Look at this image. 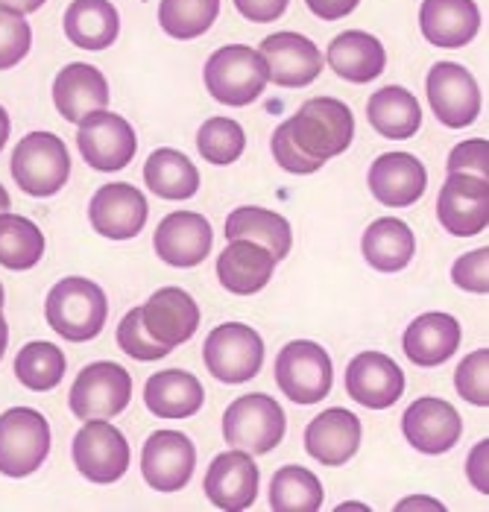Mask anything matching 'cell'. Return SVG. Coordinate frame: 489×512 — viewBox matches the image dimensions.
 Returning <instances> with one entry per match:
<instances>
[{"instance_id": "cell-1", "label": "cell", "mask_w": 489, "mask_h": 512, "mask_svg": "<svg viewBox=\"0 0 489 512\" xmlns=\"http://www.w3.org/2000/svg\"><path fill=\"white\" fill-rule=\"evenodd\" d=\"M44 316L47 325L68 343H88L106 328L109 302L100 284L82 276H68L47 293Z\"/></svg>"}, {"instance_id": "cell-2", "label": "cell", "mask_w": 489, "mask_h": 512, "mask_svg": "<svg viewBox=\"0 0 489 512\" xmlns=\"http://www.w3.org/2000/svg\"><path fill=\"white\" fill-rule=\"evenodd\" d=\"M290 141L302 150V156L326 164L328 158L349 150L355 138V118L343 100L314 97L293 118L285 120Z\"/></svg>"}, {"instance_id": "cell-3", "label": "cell", "mask_w": 489, "mask_h": 512, "mask_svg": "<svg viewBox=\"0 0 489 512\" xmlns=\"http://www.w3.org/2000/svg\"><path fill=\"white\" fill-rule=\"evenodd\" d=\"M203 77L208 94L217 103L235 109L255 103L270 82L264 56L246 44H229L214 50L211 59L205 62Z\"/></svg>"}, {"instance_id": "cell-4", "label": "cell", "mask_w": 489, "mask_h": 512, "mask_svg": "<svg viewBox=\"0 0 489 512\" xmlns=\"http://www.w3.org/2000/svg\"><path fill=\"white\" fill-rule=\"evenodd\" d=\"M71 176V156L59 135L30 132L12 153V179L30 197H53Z\"/></svg>"}, {"instance_id": "cell-5", "label": "cell", "mask_w": 489, "mask_h": 512, "mask_svg": "<svg viewBox=\"0 0 489 512\" xmlns=\"http://www.w3.org/2000/svg\"><path fill=\"white\" fill-rule=\"evenodd\" d=\"M285 410L267 393L235 398L223 416V436L229 445L249 454H270L285 439Z\"/></svg>"}, {"instance_id": "cell-6", "label": "cell", "mask_w": 489, "mask_h": 512, "mask_svg": "<svg viewBox=\"0 0 489 512\" xmlns=\"http://www.w3.org/2000/svg\"><path fill=\"white\" fill-rule=\"evenodd\" d=\"M50 454V425L33 407L0 413V474L30 477Z\"/></svg>"}, {"instance_id": "cell-7", "label": "cell", "mask_w": 489, "mask_h": 512, "mask_svg": "<svg viewBox=\"0 0 489 512\" xmlns=\"http://www.w3.org/2000/svg\"><path fill=\"white\" fill-rule=\"evenodd\" d=\"M208 372L223 384H246L264 366V340L244 322H223L205 337Z\"/></svg>"}, {"instance_id": "cell-8", "label": "cell", "mask_w": 489, "mask_h": 512, "mask_svg": "<svg viewBox=\"0 0 489 512\" xmlns=\"http://www.w3.org/2000/svg\"><path fill=\"white\" fill-rule=\"evenodd\" d=\"M276 384L293 404H317L331 393V357L311 340H293L276 357Z\"/></svg>"}, {"instance_id": "cell-9", "label": "cell", "mask_w": 489, "mask_h": 512, "mask_svg": "<svg viewBox=\"0 0 489 512\" xmlns=\"http://www.w3.org/2000/svg\"><path fill=\"white\" fill-rule=\"evenodd\" d=\"M132 398V375L121 363L97 360L88 363L71 387V413L77 419H115L129 407Z\"/></svg>"}, {"instance_id": "cell-10", "label": "cell", "mask_w": 489, "mask_h": 512, "mask_svg": "<svg viewBox=\"0 0 489 512\" xmlns=\"http://www.w3.org/2000/svg\"><path fill=\"white\" fill-rule=\"evenodd\" d=\"M71 451L80 474L91 483L121 480L132 460L126 436L109 419H85V425L74 436Z\"/></svg>"}, {"instance_id": "cell-11", "label": "cell", "mask_w": 489, "mask_h": 512, "mask_svg": "<svg viewBox=\"0 0 489 512\" xmlns=\"http://www.w3.org/2000/svg\"><path fill=\"white\" fill-rule=\"evenodd\" d=\"M77 147L88 167L112 173V170H123L135 158L138 138L129 120L100 109L80 120Z\"/></svg>"}, {"instance_id": "cell-12", "label": "cell", "mask_w": 489, "mask_h": 512, "mask_svg": "<svg viewBox=\"0 0 489 512\" xmlns=\"http://www.w3.org/2000/svg\"><path fill=\"white\" fill-rule=\"evenodd\" d=\"M437 220L454 237H472L489 226V182L469 173H449L437 199Z\"/></svg>"}, {"instance_id": "cell-13", "label": "cell", "mask_w": 489, "mask_h": 512, "mask_svg": "<svg viewBox=\"0 0 489 512\" xmlns=\"http://www.w3.org/2000/svg\"><path fill=\"white\" fill-rule=\"evenodd\" d=\"M428 103L449 129H463L481 115V88L457 62H437L428 74Z\"/></svg>"}, {"instance_id": "cell-14", "label": "cell", "mask_w": 489, "mask_h": 512, "mask_svg": "<svg viewBox=\"0 0 489 512\" xmlns=\"http://www.w3.org/2000/svg\"><path fill=\"white\" fill-rule=\"evenodd\" d=\"M197 469V448L179 431H156L144 442L141 472L150 489L156 492H179L188 486Z\"/></svg>"}, {"instance_id": "cell-15", "label": "cell", "mask_w": 489, "mask_h": 512, "mask_svg": "<svg viewBox=\"0 0 489 512\" xmlns=\"http://www.w3.org/2000/svg\"><path fill=\"white\" fill-rule=\"evenodd\" d=\"M150 208L144 194L129 182L103 185L88 202V220L94 232L109 240H129L147 226Z\"/></svg>"}, {"instance_id": "cell-16", "label": "cell", "mask_w": 489, "mask_h": 512, "mask_svg": "<svg viewBox=\"0 0 489 512\" xmlns=\"http://www.w3.org/2000/svg\"><path fill=\"white\" fill-rule=\"evenodd\" d=\"M141 322L156 343L173 352L197 334L200 305L182 287H162L147 299V305H141Z\"/></svg>"}, {"instance_id": "cell-17", "label": "cell", "mask_w": 489, "mask_h": 512, "mask_svg": "<svg viewBox=\"0 0 489 512\" xmlns=\"http://www.w3.org/2000/svg\"><path fill=\"white\" fill-rule=\"evenodd\" d=\"M261 474L249 451H226L211 460L205 472V495L217 510L241 512L255 504Z\"/></svg>"}, {"instance_id": "cell-18", "label": "cell", "mask_w": 489, "mask_h": 512, "mask_svg": "<svg viewBox=\"0 0 489 512\" xmlns=\"http://www.w3.org/2000/svg\"><path fill=\"white\" fill-rule=\"evenodd\" d=\"M402 431H405V439L416 451H422V454H446L460 442L463 422H460V413L451 407L449 401L425 395V398H416L405 410Z\"/></svg>"}, {"instance_id": "cell-19", "label": "cell", "mask_w": 489, "mask_h": 512, "mask_svg": "<svg viewBox=\"0 0 489 512\" xmlns=\"http://www.w3.org/2000/svg\"><path fill=\"white\" fill-rule=\"evenodd\" d=\"M346 393L369 410H387L405 393V372L393 357L361 352L346 366Z\"/></svg>"}, {"instance_id": "cell-20", "label": "cell", "mask_w": 489, "mask_h": 512, "mask_svg": "<svg viewBox=\"0 0 489 512\" xmlns=\"http://www.w3.org/2000/svg\"><path fill=\"white\" fill-rule=\"evenodd\" d=\"M267 62V74L282 88H305L323 71V53L302 33H273L258 50Z\"/></svg>"}, {"instance_id": "cell-21", "label": "cell", "mask_w": 489, "mask_h": 512, "mask_svg": "<svg viewBox=\"0 0 489 512\" xmlns=\"http://www.w3.org/2000/svg\"><path fill=\"white\" fill-rule=\"evenodd\" d=\"M211 223L197 211H173L156 226V255L170 267H197L211 252Z\"/></svg>"}, {"instance_id": "cell-22", "label": "cell", "mask_w": 489, "mask_h": 512, "mask_svg": "<svg viewBox=\"0 0 489 512\" xmlns=\"http://www.w3.org/2000/svg\"><path fill=\"white\" fill-rule=\"evenodd\" d=\"M361 419L343 407H331L323 410L317 419L308 422L305 428V448L308 454L328 469H337L343 463H349L358 448H361Z\"/></svg>"}, {"instance_id": "cell-23", "label": "cell", "mask_w": 489, "mask_h": 512, "mask_svg": "<svg viewBox=\"0 0 489 512\" xmlns=\"http://www.w3.org/2000/svg\"><path fill=\"white\" fill-rule=\"evenodd\" d=\"M428 188L425 164L410 153H384L369 167V191L387 208H408Z\"/></svg>"}, {"instance_id": "cell-24", "label": "cell", "mask_w": 489, "mask_h": 512, "mask_svg": "<svg viewBox=\"0 0 489 512\" xmlns=\"http://www.w3.org/2000/svg\"><path fill=\"white\" fill-rule=\"evenodd\" d=\"M109 82L103 71L85 62H71L53 79V103L56 112L71 123H80L91 112H100L109 106Z\"/></svg>"}, {"instance_id": "cell-25", "label": "cell", "mask_w": 489, "mask_h": 512, "mask_svg": "<svg viewBox=\"0 0 489 512\" xmlns=\"http://www.w3.org/2000/svg\"><path fill=\"white\" fill-rule=\"evenodd\" d=\"M422 36L434 47H466L481 30V12L475 0H425L419 9Z\"/></svg>"}, {"instance_id": "cell-26", "label": "cell", "mask_w": 489, "mask_h": 512, "mask_svg": "<svg viewBox=\"0 0 489 512\" xmlns=\"http://www.w3.org/2000/svg\"><path fill=\"white\" fill-rule=\"evenodd\" d=\"M273 270L276 258L252 240H232L217 258L220 284L235 296H252L264 290L273 278Z\"/></svg>"}, {"instance_id": "cell-27", "label": "cell", "mask_w": 489, "mask_h": 512, "mask_svg": "<svg viewBox=\"0 0 489 512\" xmlns=\"http://www.w3.org/2000/svg\"><path fill=\"white\" fill-rule=\"evenodd\" d=\"M460 322L451 314H422L416 316L405 331V355L413 366H440L460 349Z\"/></svg>"}, {"instance_id": "cell-28", "label": "cell", "mask_w": 489, "mask_h": 512, "mask_svg": "<svg viewBox=\"0 0 489 512\" xmlns=\"http://www.w3.org/2000/svg\"><path fill=\"white\" fill-rule=\"evenodd\" d=\"M144 401L147 410L159 419H191L203 407L205 390L197 375L185 369H164L147 381Z\"/></svg>"}, {"instance_id": "cell-29", "label": "cell", "mask_w": 489, "mask_h": 512, "mask_svg": "<svg viewBox=\"0 0 489 512\" xmlns=\"http://www.w3.org/2000/svg\"><path fill=\"white\" fill-rule=\"evenodd\" d=\"M328 65L340 79L361 85L384 74L387 50L364 30H346L328 44Z\"/></svg>"}, {"instance_id": "cell-30", "label": "cell", "mask_w": 489, "mask_h": 512, "mask_svg": "<svg viewBox=\"0 0 489 512\" xmlns=\"http://www.w3.org/2000/svg\"><path fill=\"white\" fill-rule=\"evenodd\" d=\"M62 24L68 41L82 50H106L121 33V15L109 0H74Z\"/></svg>"}, {"instance_id": "cell-31", "label": "cell", "mask_w": 489, "mask_h": 512, "mask_svg": "<svg viewBox=\"0 0 489 512\" xmlns=\"http://www.w3.org/2000/svg\"><path fill=\"white\" fill-rule=\"evenodd\" d=\"M369 126L390 138V141H408L422 126V109L416 97L402 85H384L375 91L367 103Z\"/></svg>"}, {"instance_id": "cell-32", "label": "cell", "mask_w": 489, "mask_h": 512, "mask_svg": "<svg viewBox=\"0 0 489 512\" xmlns=\"http://www.w3.org/2000/svg\"><path fill=\"white\" fill-rule=\"evenodd\" d=\"M361 252L367 264L378 273H399L405 270L416 252V237L405 220L381 217L369 223L367 235L361 240Z\"/></svg>"}, {"instance_id": "cell-33", "label": "cell", "mask_w": 489, "mask_h": 512, "mask_svg": "<svg viewBox=\"0 0 489 512\" xmlns=\"http://www.w3.org/2000/svg\"><path fill=\"white\" fill-rule=\"evenodd\" d=\"M226 237L229 240H252V243L264 246L276 258V264L287 258V252L293 246V232H290V223L285 217L276 211L258 208V205L235 208L226 217Z\"/></svg>"}, {"instance_id": "cell-34", "label": "cell", "mask_w": 489, "mask_h": 512, "mask_svg": "<svg viewBox=\"0 0 489 512\" xmlns=\"http://www.w3.org/2000/svg\"><path fill=\"white\" fill-rule=\"evenodd\" d=\"M144 182L147 188L162 199H191L200 188V170L194 161L179 153L162 147L144 164Z\"/></svg>"}, {"instance_id": "cell-35", "label": "cell", "mask_w": 489, "mask_h": 512, "mask_svg": "<svg viewBox=\"0 0 489 512\" xmlns=\"http://www.w3.org/2000/svg\"><path fill=\"white\" fill-rule=\"evenodd\" d=\"M44 255L41 229L21 214H0V264L6 270H33Z\"/></svg>"}, {"instance_id": "cell-36", "label": "cell", "mask_w": 489, "mask_h": 512, "mask_svg": "<svg viewBox=\"0 0 489 512\" xmlns=\"http://www.w3.org/2000/svg\"><path fill=\"white\" fill-rule=\"evenodd\" d=\"M323 498L320 477L302 466H285L270 480V507L276 512H317Z\"/></svg>"}, {"instance_id": "cell-37", "label": "cell", "mask_w": 489, "mask_h": 512, "mask_svg": "<svg viewBox=\"0 0 489 512\" xmlns=\"http://www.w3.org/2000/svg\"><path fill=\"white\" fill-rule=\"evenodd\" d=\"M65 366L68 360L62 355V349L56 343L39 340V343H27L15 355V378L33 393H50L62 384Z\"/></svg>"}, {"instance_id": "cell-38", "label": "cell", "mask_w": 489, "mask_h": 512, "mask_svg": "<svg viewBox=\"0 0 489 512\" xmlns=\"http://www.w3.org/2000/svg\"><path fill=\"white\" fill-rule=\"evenodd\" d=\"M220 15V0H162L159 24L167 36L191 41L208 33V27Z\"/></svg>"}, {"instance_id": "cell-39", "label": "cell", "mask_w": 489, "mask_h": 512, "mask_svg": "<svg viewBox=\"0 0 489 512\" xmlns=\"http://www.w3.org/2000/svg\"><path fill=\"white\" fill-rule=\"evenodd\" d=\"M244 126L232 118H208L197 132V150L208 164L226 167L244 156Z\"/></svg>"}, {"instance_id": "cell-40", "label": "cell", "mask_w": 489, "mask_h": 512, "mask_svg": "<svg viewBox=\"0 0 489 512\" xmlns=\"http://www.w3.org/2000/svg\"><path fill=\"white\" fill-rule=\"evenodd\" d=\"M30 47H33V30L24 21V15L0 6V71H9L21 59H27Z\"/></svg>"}, {"instance_id": "cell-41", "label": "cell", "mask_w": 489, "mask_h": 512, "mask_svg": "<svg viewBox=\"0 0 489 512\" xmlns=\"http://www.w3.org/2000/svg\"><path fill=\"white\" fill-rule=\"evenodd\" d=\"M489 349H478L472 355L460 360L457 372H454V387L460 398H466L475 407H487L489 404Z\"/></svg>"}, {"instance_id": "cell-42", "label": "cell", "mask_w": 489, "mask_h": 512, "mask_svg": "<svg viewBox=\"0 0 489 512\" xmlns=\"http://www.w3.org/2000/svg\"><path fill=\"white\" fill-rule=\"evenodd\" d=\"M118 346H121V352L135 357V360H162V357L170 355V349L162 346V343H156L150 337V331L144 328L141 308H132L121 319V325H118Z\"/></svg>"}, {"instance_id": "cell-43", "label": "cell", "mask_w": 489, "mask_h": 512, "mask_svg": "<svg viewBox=\"0 0 489 512\" xmlns=\"http://www.w3.org/2000/svg\"><path fill=\"white\" fill-rule=\"evenodd\" d=\"M487 264H489V249H475L463 258L454 261L451 267V281L469 293H489V276H487Z\"/></svg>"}, {"instance_id": "cell-44", "label": "cell", "mask_w": 489, "mask_h": 512, "mask_svg": "<svg viewBox=\"0 0 489 512\" xmlns=\"http://www.w3.org/2000/svg\"><path fill=\"white\" fill-rule=\"evenodd\" d=\"M449 173H469V176H489V147L484 138H472L457 144L449 153Z\"/></svg>"}, {"instance_id": "cell-45", "label": "cell", "mask_w": 489, "mask_h": 512, "mask_svg": "<svg viewBox=\"0 0 489 512\" xmlns=\"http://www.w3.org/2000/svg\"><path fill=\"white\" fill-rule=\"evenodd\" d=\"M273 158H276V164L285 167L287 173H296V176H308V173H317L323 167L320 161L302 156V150L290 141L285 123L273 132Z\"/></svg>"}, {"instance_id": "cell-46", "label": "cell", "mask_w": 489, "mask_h": 512, "mask_svg": "<svg viewBox=\"0 0 489 512\" xmlns=\"http://www.w3.org/2000/svg\"><path fill=\"white\" fill-rule=\"evenodd\" d=\"M235 6L252 24H273L285 15L287 0H235Z\"/></svg>"}, {"instance_id": "cell-47", "label": "cell", "mask_w": 489, "mask_h": 512, "mask_svg": "<svg viewBox=\"0 0 489 512\" xmlns=\"http://www.w3.org/2000/svg\"><path fill=\"white\" fill-rule=\"evenodd\" d=\"M487 454H489V442H478L475 445V451L469 454V463H466V474H469V480H472V486L478 489V492H489V480H487Z\"/></svg>"}, {"instance_id": "cell-48", "label": "cell", "mask_w": 489, "mask_h": 512, "mask_svg": "<svg viewBox=\"0 0 489 512\" xmlns=\"http://www.w3.org/2000/svg\"><path fill=\"white\" fill-rule=\"evenodd\" d=\"M305 3L320 21H340L349 12H355L361 0H305Z\"/></svg>"}, {"instance_id": "cell-49", "label": "cell", "mask_w": 489, "mask_h": 512, "mask_svg": "<svg viewBox=\"0 0 489 512\" xmlns=\"http://www.w3.org/2000/svg\"><path fill=\"white\" fill-rule=\"evenodd\" d=\"M0 6L9 12H18V15H30V12H39L44 0H0Z\"/></svg>"}, {"instance_id": "cell-50", "label": "cell", "mask_w": 489, "mask_h": 512, "mask_svg": "<svg viewBox=\"0 0 489 512\" xmlns=\"http://www.w3.org/2000/svg\"><path fill=\"white\" fill-rule=\"evenodd\" d=\"M399 510H443V504L431 501V498H408L399 504Z\"/></svg>"}, {"instance_id": "cell-51", "label": "cell", "mask_w": 489, "mask_h": 512, "mask_svg": "<svg viewBox=\"0 0 489 512\" xmlns=\"http://www.w3.org/2000/svg\"><path fill=\"white\" fill-rule=\"evenodd\" d=\"M9 129H12L9 115H6V109L0 106V150H3V147H6V141H9Z\"/></svg>"}, {"instance_id": "cell-52", "label": "cell", "mask_w": 489, "mask_h": 512, "mask_svg": "<svg viewBox=\"0 0 489 512\" xmlns=\"http://www.w3.org/2000/svg\"><path fill=\"white\" fill-rule=\"evenodd\" d=\"M6 343H9V328H6V319L0 314V357L6 352Z\"/></svg>"}, {"instance_id": "cell-53", "label": "cell", "mask_w": 489, "mask_h": 512, "mask_svg": "<svg viewBox=\"0 0 489 512\" xmlns=\"http://www.w3.org/2000/svg\"><path fill=\"white\" fill-rule=\"evenodd\" d=\"M3 211H9V194H6V188L0 185V214Z\"/></svg>"}, {"instance_id": "cell-54", "label": "cell", "mask_w": 489, "mask_h": 512, "mask_svg": "<svg viewBox=\"0 0 489 512\" xmlns=\"http://www.w3.org/2000/svg\"><path fill=\"white\" fill-rule=\"evenodd\" d=\"M340 510H369V507H364V504H346V507H337V512Z\"/></svg>"}, {"instance_id": "cell-55", "label": "cell", "mask_w": 489, "mask_h": 512, "mask_svg": "<svg viewBox=\"0 0 489 512\" xmlns=\"http://www.w3.org/2000/svg\"><path fill=\"white\" fill-rule=\"evenodd\" d=\"M0 308H3V284H0Z\"/></svg>"}]
</instances>
